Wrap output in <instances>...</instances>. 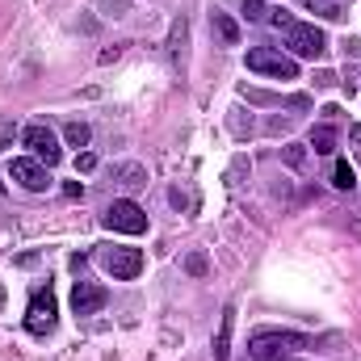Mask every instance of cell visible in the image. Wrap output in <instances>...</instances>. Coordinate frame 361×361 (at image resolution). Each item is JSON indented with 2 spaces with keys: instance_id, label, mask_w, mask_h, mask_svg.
<instances>
[{
  "instance_id": "cell-19",
  "label": "cell",
  "mask_w": 361,
  "mask_h": 361,
  "mask_svg": "<svg viewBox=\"0 0 361 361\" xmlns=\"http://www.w3.org/2000/svg\"><path fill=\"white\" fill-rule=\"evenodd\" d=\"M13 135H17V126H13V122H0V152L13 143Z\"/></svg>"
},
{
  "instance_id": "cell-18",
  "label": "cell",
  "mask_w": 361,
  "mask_h": 361,
  "mask_svg": "<svg viewBox=\"0 0 361 361\" xmlns=\"http://www.w3.org/2000/svg\"><path fill=\"white\" fill-rule=\"evenodd\" d=\"M302 160H307V152H302L298 143H290V147H286V164H294V169H298Z\"/></svg>"
},
{
  "instance_id": "cell-11",
  "label": "cell",
  "mask_w": 361,
  "mask_h": 361,
  "mask_svg": "<svg viewBox=\"0 0 361 361\" xmlns=\"http://www.w3.org/2000/svg\"><path fill=\"white\" fill-rule=\"evenodd\" d=\"M311 147H315V156H332L336 152V126L332 122H319L311 130Z\"/></svg>"
},
{
  "instance_id": "cell-2",
  "label": "cell",
  "mask_w": 361,
  "mask_h": 361,
  "mask_svg": "<svg viewBox=\"0 0 361 361\" xmlns=\"http://www.w3.org/2000/svg\"><path fill=\"white\" fill-rule=\"evenodd\" d=\"M248 72H261V76H273V80H294L298 76V63L273 47H252L248 51Z\"/></svg>"
},
{
  "instance_id": "cell-3",
  "label": "cell",
  "mask_w": 361,
  "mask_h": 361,
  "mask_svg": "<svg viewBox=\"0 0 361 361\" xmlns=\"http://www.w3.org/2000/svg\"><path fill=\"white\" fill-rule=\"evenodd\" d=\"M101 269L109 273V277H118V281H130V277L143 273V252L139 248L109 244V248H101Z\"/></svg>"
},
{
  "instance_id": "cell-7",
  "label": "cell",
  "mask_w": 361,
  "mask_h": 361,
  "mask_svg": "<svg viewBox=\"0 0 361 361\" xmlns=\"http://www.w3.org/2000/svg\"><path fill=\"white\" fill-rule=\"evenodd\" d=\"M302 345H307V341H302L298 332H257L248 349H252V357L269 361L277 349H302Z\"/></svg>"
},
{
  "instance_id": "cell-14",
  "label": "cell",
  "mask_w": 361,
  "mask_h": 361,
  "mask_svg": "<svg viewBox=\"0 0 361 361\" xmlns=\"http://www.w3.org/2000/svg\"><path fill=\"white\" fill-rule=\"evenodd\" d=\"M332 185H336V189H353V185H357V173L349 169V160H336V173H332Z\"/></svg>"
},
{
  "instance_id": "cell-23",
  "label": "cell",
  "mask_w": 361,
  "mask_h": 361,
  "mask_svg": "<svg viewBox=\"0 0 361 361\" xmlns=\"http://www.w3.org/2000/svg\"><path fill=\"white\" fill-rule=\"evenodd\" d=\"M269 361H294V357H286V353H273V357Z\"/></svg>"
},
{
  "instance_id": "cell-21",
  "label": "cell",
  "mask_w": 361,
  "mask_h": 361,
  "mask_svg": "<svg viewBox=\"0 0 361 361\" xmlns=\"http://www.w3.org/2000/svg\"><path fill=\"white\" fill-rule=\"evenodd\" d=\"M189 273H197V277H202V273H206V261H202V257H189Z\"/></svg>"
},
{
  "instance_id": "cell-15",
  "label": "cell",
  "mask_w": 361,
  "mask_h": 361,
  "mask_svg": "<svg viewBox=\"0 0 361 361\" xmlns=\"http://www.w3.org/2000/svg\"><path fill=\"white\" fill-rule=\"evenodd\" d=\"M118 177H122V185H130V189H135V185H147V173H143L139 164H122Z\"/></svg>"
},
{
  "instance_id": "cell-10",
  "label": "cell",
  "mask_w": 361,
  "mask_h": 361,
  "mask_svg": "<svg viewBox=\"0 0 361 361\" xmlns=\"http://www.w3.org/2000/svg\"><path fill=\"white\" fill-rule=\"evenodd\" d=\"M231 328H235V307L223 311V324H219V336H214V361L231 357Z\"/></svg>"
},
{
  "instance_id": "cell-20",
  "label": "cell",
  "mask_w": 361,
  "mask_h": 361,
  "mask_svg": "<svg viewBox=\"0 0 361 361\" xmlns=\"http://www.w3.org/2000/svg\"><path fill=\"white\" fill-rule=\"evenodd\" d=\"M273 25H281V30H290L294 21H290V13H286V8H273Z\"/></svg>"
},
{
  "instance_id": "cell-6",
  "label": "cell",
  "mask_w": 361,
  "mask_h": 361,
  "mask_svg": "<svg viewBox=\"0 0 361 361\" xmlns=\"http://www.w3.org/2000/svg\"><path fill=\"white\" fill-rule=\"evenodd\" d=\"M21 139H25V147L34 152V160H38V164H47V169H51V164H59V160H63L59 139H55V130H51V126L34 122V126H25V135H21Z\"/></svg>"
},
{
  "instance_id": "cell-13",
  "label": "cell",
  "mask_w": 361,
  "mask_h": 361,
  "mask_svg": "<svg viewBox=\"0 0 361 361\" xmlns=\"http://www.w3.org/2000/svg\"><path fill=\"white\" fill-rule=\"evenodd\" d=\"M63 139H68V147H76V152H80V147H89V126H85V122H68V126H63Z\"/></svg>"
},
{
  "instance_id": "cell-12",
  "label": "cell",
  "mask_w": 361,
  "mask_h": 361,
  "mask_svg": "<svg viewBox=\"0 0 361 361\" xmlns=\"http://www.w3.org/2000/svg\"><path fill=\"white\" fill-rule=\"evenodd\" d=\"M210 25H214V34H219L227 47H240V25H235L227 13H210Z\"/></svg>"
},
{
  "instance_id": "cell-17",
  "label": "cell",
  "mask_w": 361,
  "mask_h": 361,
  "mask_svg": "<svg viewBox=\"0 0 361 361\" xmlns=\"http://www.w3.org/2000/svg\"><path fill=\"white\" fill-rule=\"evenodd\" d=\"M97 169V156L92 152H76V173H92Z\"/></svg>"
},
{
  "instance_id": "cell-4",
  "label": "cell",
  "mask_w": 361,
  "mask_h": 361,
  "mask_svg": "<svg viewBox=\"0 0 361 361\" xmlns=\"http://www.w3.org/2000/svg\"><path fill=\"white\" fill-rule=\"evenodd\" d=\"M105 227H109V231H122V235H143V231H147V214H143L139 202L122 197V202H114V206L105 210Z\"/></svg>"
},
{
  "instance_id": "cell-1",
  "label": "cell",
  "mask_w": 361,
  "mask_h": 361,
  "mask_svg": "<svg viewBox=\"0 0 361 361\" xmlns=\"http://www.w3.org/2000/svg\"><path fill=\"white\" fill-rule=\"evenodd\" d=\"M286 47H290V55H298V59H324V55H328L324 30H319V25H307V21H294V25L286 30Z\"/></svg>"
},
{
  "instance_id": "cell-9",
  "label": "cell",
  "mask_w": 361,
  "mask_h": 361,
  "mask_svg": "<svg viewBox=\"0 0 361 361\" xmlns=\"http://www.w3.org/2000/svg\"><path fill=\"white\" fill-rule=\"evenodd\" d=\"M101 307H105V290L92 286V281H76V290H72V311H76V315H97Z\"/></svg>"
},
{
  "instance_id": "cell-5",
  "label": "cell",
  "mask_w": 361,
  "mask_h": 361,
  "mask_svg": "<svg viewBox=\"0 0 361 361\" xmlns=\"http://www.w3.org/2000/svg\"><path fill=\"white\" fill-rule=\"evenodd\" d=\"M55 319H59V307H55V294H51V286H47V290H38V294L30 298L25 328H30L34 336H47V332H55Z\"/></svg>"
},
{
  "instance_id": "cell-8",
  "label": "cell",
  "mask_w": 361,
  "mask_h": 361,
  "mask_svg": "<svg viewBox=\"0 0 361 361\" xmlns=\"http://www.w3.org/2000/svg\"><path fill=\"white\" fill-rule=\"evenodd\" d=\"M8 177L17 180L21 189H30V193H42V189L51 185L47 164H38V160H13V164H8Z\"/></svg>"
},
{
  "instance_id": "cell-22",
  "label": "cell",
  "mask_w": 361,
  "mask_h": 361,
  "mask_svg": "<svg viewBox=\"0 0 361 361\" xmlns=\"http://www.w3.org/2000/svg\"><path fill=\"white\" fill-rule=\"evenodd\" d=\"M349 139H353V143H361V126H349Z\"/></svg>"
},
{
  "instance_id": "cell-16",
  "label": "cell",
  "mask_w": 361,
  "mask_h": 361,
  "mask_svg": "<svg viewBox=\"0 0 361 361\" xmlns=\"http://www.w3.org/2000/svg\"><path fill=\"white\" fill-rule=\"evenodd\" d=\"M244 17L248 21H261L265 17V0H244Z\"/></svg>"
}]
</instances>
